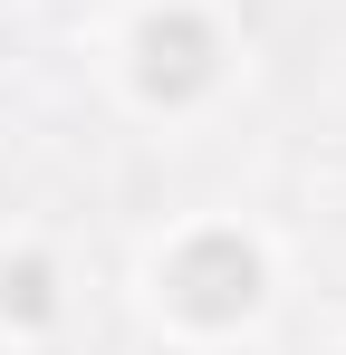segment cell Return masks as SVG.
<instances>
[{
  "instance_id": "2",
  "label": "cell",
  "mask_w": 346,
  "mask_h": 355,
  "mask_svg": "<svg viewBox=\"0 0 346 355\" xmlns=\"http://www.w3.org/2000/svg\"><path fill=\"white\" fill-rule=\"evenodd\" d=\"M0 307H19V317H49V269H39V259H19V269L0 259Z\"/></svg>"
},
{
  "instance_id": "1",
  "label": "cell",
  "mask_w": 346,
  "mask_h": 355,
  "mask_svg": "<svg viewBox=\"0 0 346 355\" xmlns=\"http://www.w3.org/2000/svg\"><path fill=\"white\" fill-rule=\"evenodd\" d=\"M164 297L183 307V317H202V327H231V317H250V307H260V250H250V240H231V231L183 240V250H173V269H164Z\"/></svg>"
}]
</instances>
